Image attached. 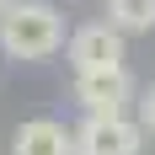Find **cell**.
Here are the masks:
<instances>
[{
	"label": "cell",
	"mask_w": 155,
	"mask_h": 155,
	"mask_svg": "<svg viewBox=\"0 0 155 155\" xmlns=\"http://www.w3.org/2000/svg\"><path fill=\"white\" fill-rule=\"evenodd\" d=\"M75 102L86 118H112L128 112L134 102V75L128 64H107V70H75Z\"/></svg>",
	"instance_id": "obj_2"
},
{
	"label": "cell",
	"mask_w": 155,
	"mask_h": 155,
	"mask_svg": "<svg viewBox=\"0 0 155 155\" xmlns=\"http://www.w3.org/2000/svg\"><path fill=\"white\" fill-rule=\"evenodd\" d=\"M70 144H75V155H144V128L128 112L86 118L80 128H70Z\"/></svg>",
	"instance_id": "obj_3"
},
{
	"label": "cell",
	"mask_w": 155,
	"mask_h": 155,
	"mask_svg": "<svg viewBox=\"0 0 155 155\" xmlns=\"http://www.w3.org/2000/svg\"><path fill=\"white\" fill-rule=\"evenodd\" d=\"M139 128H144V134H155V86L139 96Z\"/></svg>",
	"instance_id": "obj_7"
},
{
	"label": "cell",
	"mask_w": 155,
	"mask_h": 155,
	"mask_svg": "<svg viewBox=\"0 0 155 155\" xmlns=\"http://www.w3.org/2000/svg\"><path fill=\"white\" fill-rule=\"evenodd\" d=\"M64 54L75 70H107V64H123V32L112 27V21H86L64 38Z\"/></svg>",
	"instance_id": "obj_4"
},
{
	"label": "cell",
	"mask_w": 155,
	"mask_h": 155,
	"mask_svg": "<svg viewBox=\"0 0 155 155\" xmlns=\"http://www.w3.org/2000/svg\"><path fill=\"white\" fill-rule=\"evenodd\" d=\"M5 5H11V0H0V11H5Z\"/></svg>",
	"instance_id": "obj_8"
},
{
	"label": "cell",
	"mask_w": 155,
	"mask_h": 155,
	"mask_svg": "<svg viewBox=\"0 0 155 155\" xmlns=\"http://www.w3.org/2000/svg\"><path fill=\"white\" fill-rule=\"evenodd\" d=\"M64 48V16L54 0H11L0 11V54L21 64L54 59Z\"/></svg>",
	"instance_id": "obj_1"
},
{
	"label": "cell",
	"mask_w": 155,
	"mask_h": 155,
	"mask_svg": "<svg viewBox=\"0 0 155 155\" xmlns=\"http://www.w3.org/2000/svg\"><path fill=\"white\" fill-rule=\"evenodd\" d=\"M107 21L118 32H155V0H107Z\"/></svg>",
	"instance_id": "obj_6"
},
{
	"label": "cell",
	"mask_w": 155,
	"mask_h": 155,
	"mask_svg": "<svg viewBox=\"0 0 155 155\" xmlns=\"http://www.w3.org/2000/svg\"><path fill=\"white\" fill-rule=\"evenodd\" d=\"M11 155H75V144L59 118H27L11 139Z\"/></svg>",
	"instance_id": "obj_5"
}]
</instances>
